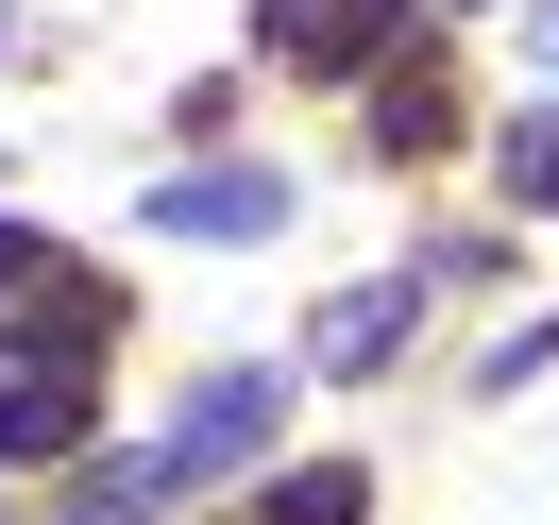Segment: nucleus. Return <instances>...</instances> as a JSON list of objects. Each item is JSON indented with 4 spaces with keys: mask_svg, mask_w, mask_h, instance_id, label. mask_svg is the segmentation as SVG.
<instances>
[{
    "mask_svg": "<svg viewBox=\"0 0 559 525\" xmlns=\"http://www.w3.org/2000/svg\"><path fill=\"white\" fill-rule=\"evenodd\" d=\"M272 51H288V69H373V51H390V0H288Z\"/></svg>",
    "mask_w": 559,
    "mask_h": 525,
    "instance_id": "f257e3e1",
    "label": "nucleus"
},
{
    "mask_svg": "<svg viewBox=\"0 0 559 525\" xmlns=\"http://www.w3.org/2000/svg\"><path fill=\"white\" fill-rule=\"evenodd\" d=\"M85 441V390L69 373H17V390H0V457H69Z\"/></svg>",
    "mask_w": 559,
    "mask_h": 525,
    "instance_id": "f03ea898",
    "label": "nucleus"
},
{
    "mask_svg": "<svg viewBox=\"0 0 559 525\" xmlns=\"http://www.w3.org/2000/svg\"><path fill=\"white\" fill-rule=\"evenodd\" d=\"M356 509H373V491H356V457H306V475H288V491H254L238 525H356Z\"/></svg>",
    "mask_w": 559,
    "mask_h": 525,
    "instance_id": "7ed1b4c3",
    "label": "nucleus"
},
{
    "mask_svg": "<svg viewBox=\"0 0 559 525\" xmlns=\"http://www.w3.org/2000/svg\"><path fill=\"white\" fill-rule=\"evenodd\" d=\"M103 322H119V288H35V322H17V339H35V356H85Z\"/></svg>",
    "mask_w": 559,
    "mask_h": 525,
    "instance_id": "20e7f679",
    "label": "nucleus"
},
{
    "mask_svg": "<svg viewBox=\"0 0 559 525\" xmlns=\"http://www.w3.org/2000/svg\"><path fill=\"white\" fill-rule=\"evenodd\" d=\"M170 220H221V238H254V220H272V170H204V187H170Z\"/></svg>",
    "mask_w": 559,
    "mask_h": 525,
    "instance_id": "39448f33",
    "label": "nucleus"
},
{
    "mask_svg": "<svg viewBox=\"0 0 559 525\" xmlns=\"http://www.w3.org/2000/svg\"><path fill=\"white\" fill-rule=\"evenodd\" d=\"M390 339H407V288H373V306H340V322H322V356H390Z\"/></svg>",
    "mask_w": 559,
    "mask_h": 525,
    "instance_id": "423d86ee",
    "label": "nucleus"
},
{
    "mask_svg": "<svg viewBox=\"0 0 559 525\" xmlns=\"http://www.w3.org/2000/svg\"><path fill=\"white\" fill-rule=\"evenodd\" d=\"M509 187H525V204H559V119H525V136H509Z\"/></svg>",
    "mask_w": 559,
    "mask_h": 525,
    "instance_id": "0eeeda50",
    "label": "nucleus"
},
{
    "mask_svg": "<svg viewBox=\"0 0 559 525\" xmlns=\"http://www.w3.org/2000/svg\"><path fill=\"white\" fill-rule=\"evenodd\" d=\"M35 254H51V238H35V220H0V288H35Z\"/></svg>",
    "mask_w": 559,
    "mask_h": 525,
    "instance_id": "6e6552de",
    "label": "nucleus"
}]
</instances>
